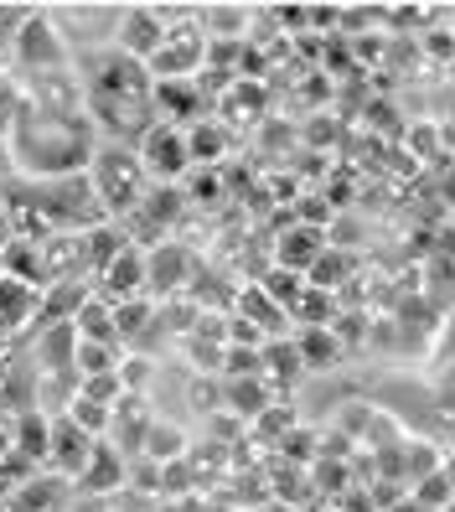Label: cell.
Wrapping results in <instances>:
<instances>
[{
  "mask_svg": "<svg viewBox=\"0 0 455 512\" xmlns=\"http://www.w3.org/2000/svg\"><path fill=\"white\" fill-rule=\"evenodd\" d=\"M181 207H187V197H181V182H176V187H150V192L140 197V207H135V218L150 223V228H171V223L181 218Z\"/></svg>",
  "mask_w": 455,
  "mask_h": 512,
  "instance_id": "obj_17",
  "label": "cell"
},
{
  "mask_svg": "<svg viewBox=\"0 0 455 512\" xmlns=\"http://www.w3.org/2000/svg\"><path fill=\"white\" fill-rule=\"evenodd\" d=\"M264 512H300L295 502H275V507H264Z\"/></svg>",
  "mask_w": 455,
  "mask_h": 512,
  "instance_id": "obj_44",
  "label": "cell"
},
{
  "mask_svg": "<svg viewBox=\"0 0 455 512\" xmlns=\"http://www.w3.org/2000/svg\"><path fill=\"white\" fill-rule=\"evenodd\" d=\"M192 254L181 249V244H171V238H161L156 249H145V295H181L192 285Z\"/></svg>",
  "mask_w": 455,
  "mask_h": 512,
  "instance_id": "obj_5",
  "label": "cell"
},
{
  "mask_svg": "<svg viewBox=\"0 0 455 512\" xmlns=\"http://www.w3.org/2000/svg\"><path fill=\"white\" fill-rule=\"evenodd\" d=\"M78 244H83V269L88 275H104L109 259L125 249V238H119L114 228H88V233H78Z\"/></svg>",
  "mask_w": 455,
  "mask_h": 512,
  "instance_id": "obj_22",
  "label": "cell"
},
{
  "mask_svg": "<svg viewBox=\"0 0 455 512\" xmlns=\"http://www.w3.org/2000/svg\"><path fill=\"white\" fill-rule=\"evenodd\" d=\"M337 6H306V26H316V32H337Z\"/></svg>",
  "mask_w": 455,
  "mask_h": 512,
  "instance_id": "obj_37",
  "label": "cell"
},
{
  "mask_svg": "<svg viewBox=\"0 0 455 512\" xmlns=\"http://www.w3.org/2000/svg\"><path fill=\"white\" fill-rule=\"evenodd\" d=\"M202 57H207V47H202V37L192 32V26H166V42L145 68L156 78H192L202 68Z\"/></svg>",
  "mask_w": 455,
  "mask_h": 512,
  "instance_id": "obj_6",
  "label": "cell"
},
{
  "mask_svg": "<svg viewBox=\"0 0 455 512\" xmlns=\"http://www.w3.org/2000/svg\"><path fill=\"white\" fill-rule=\"evenodd\" d=\"M68 419H73V425H78L83 435H99V430H109V425H114V409H104V404H88V399H78V394H73Z\"/></svg>",
  "mask_w": 455,
  "mask_h": 512,
  "instance_id": "obj_33",
  "label": "cell"
},
{
  "mask_svg": "<svg viewBox=\"0 0 455 512\" xmlns=\"http://www.w3.org/2000/svg\"><path fill=\"white\" fill-rule=\"evenodd\" d=\"M16 244V223H11V213H6V207H0V254H6Z\"/></svg>",
  "mask_w": 455,
  "mask_h": 512,
  "instance_id": "obj_39",
  "label": "cell"
},
{
  "mask_svg": "<svg viewBox=\"0 0 455 512\" xmlns=\"http://www.w3.org/2000/svg\"><path fill=\"white\" fill-rule=\"evenodd\" d=\"M11 450L26 456L32 466H47V450H52V419L42 409H21L11 414Z\"/></svg>",
  "mask_w": 455,
  "mask_h": 512,
  "instance_id": "obj_12",
  "label": "cell"
},
{
  "mask_svg": "<svg viewBox=\"0 0 455 512\" xmlns=\"http://www.w3.org/2000/svg\"><path fill=\"white\" fill-rule=\"evenodd\" d=\"M202 109H207V99H202V88L192 78H156L150 83V114H156L161 125L192 130L202 119Z\"/></svg>",
  "mask_w": 455,
  "mask_h": 512,
  "instance_id": "obj_4",
  "label": "cell"
},
{
  "mask_svg": "<svg viewBox=\"0 0 455 512\" xmlns=\"http://www.w3.org/2000/svg\"><path fill=\"white\" fill-rule=\"evenodd\" d=\"M181 197H187L192 207H218V202H223V171L192 166L187 176H181Z\"/></svg>",
  "mask_w": 455,
  "mask_h": 512,
  "instance_id": "obj_26",
  "label": "cell"
},
{
  "mask_svg": "<svg viewBox=\"0 0 455 512\" xmlns=\"http://www.w3.org/2000/svg\"><path fill=\"white\" fill-rule=\"evenodd\" d=\"M223 109H228V119H259V109H264V88H254V83H228V99H223Z\"/></svg>",
  "mask_w": 455,
  "mask_h": 512,
  "instance_id": "obj_30",
  "label": "cell"
},
{
  "mask_svg": "<svg viewBox=\"0 0 455 512\" xmlns=\"http://www.w3.org/2000/svg\"><path fill=\"white\" fill-rule=\"evenodd\" d=\"M99 285H104V295L114 300H135V295H145V249H135V244H125L114 259H109V269L99 275Z\"/></svg>",
  "mask_w": 455,
  "mask_h": 512,
  "instance_id": "obj_10",
  "label": "cell"
},
{
  "mask_svg": "<svg viewBox=\"0 0 455 512\" xmlns=\"http://www.w3.org/2000/svg\"><path fill=\"white\" fill-rule=\"evenodd\" d=\"M37 290H26V285H16V280H6L0 275V331H16V326H26V316H37Z\"/></svg>",
  "mask_w": 455,
  "mask_h": 512,
  "instance_id": "obj_20",
  "label": "cell"
},
{
  "mask_svg": "<svg viewBox=\"0 0 455 512\" xmlns=\"http://www.w3.org/2000/svg\"><path fill=\"white\" fill-rule=\"evenodd\" d=\"M73 331H78V342H104V347H119L114 337V316L104 300H83L78 316H73Z\"/></svg>",
  "mask_w": 455,
  "mask_h": 512,
  "instance_id": "obj_21",
  "label": "cell"
},
{
  "mask_svg": "<svg viewBox=\"0 0 455 512\" xmlns=\"http://www.w3.org/2000/svg\"><path fill=\"white\" fill-rule=\"evenodd\" d=\"M347 280H352V254H347V249H331V244H326V249L316 254V264L306 269V285H311V290H326V295H337V285H347Z\"/></svg>",
  "mask_w": 455,
  "mask_h": 512,
  "instance_id": "obj_18",
  "label": "cell"
},
{
  "mask_svg": "<svg viewBox=\"0 0 455 512\" xmlns=\"http://www.w3.org/2000/svg\"><path fill=\"white\" fill-rule=\"evenodd\" d=\"M0 512H11V502H6V497H0Z\"/></svg>",
  "mask_w": 455,
  "mask_h": 512,
  "instance_id": "obj_45",
  "label": "cell"
},
{
  "mask_svg": "<svg viewBox=\"0 0 455 512\" xmlns=\"http://www.w3.org/2000/svg\"><path fill=\"white\" fill-rule=\"evenodd\" d=\"M94 435H83L73 419L63 414V419H52V450H47V466L52 471H63V476H78L83 466H88V456H94Z\"/></svg>",
  "mask_w": 455,
  "mask_h": 512,
  "instance_id": "obj_9",
  "label": "cell"
},
{
  "mask_svg": "<svg viewBox=\"0 0 455 512\" xmlns=\"http://www.w3.org/2000/svg\"><path fill=\"white\" fill-rule=\"evenodd\" d=\"M290 316H300V331L306 326H331V316H337V295H326V290H300V300L290 306Z\"/></svg>",
  "mask_w": 455,
  "mask_h": 512,
  "instance_id": "obj_28",
  "label": "cell"
},
{
  "mask_svg": "<svg viewBox=\"0 0 455 512\" xmlns=\"http://www.w3.org/2000/svg\"><path fill=\"white\" fill-rule=\"evenodd\" d=\"M450 47H455V42H450V32H435V37H430V52H440V57H450Z\"/></svg>",
  "mask_w": 455,
  "mask_h": 512,
  "instance_id": "obj_40",
  "label": "cell"
},
{
  "mask_svg": "<svg viewBox=\"0 0 455 512\" xmlns=\"http://www.w3.org/2000/svg\"><path fill=\"white\" fill-rule=\"evenodd\" d=\"M280 440H285V456L300 461V466H311V461L321 456V445H311V440H316L311 430H290V435H280Z\"/></svg>",
  "mask_w": 455,
  "mask_h": 512,
  "instance_id": "obj_35",
  "label": "cell"
},
{
  "mask_svg": "<svg viewBox=\"0 0 455 512\" xmlns=\"http://www.w3.org/2000/svg\"><path fill=\"white\" fill-rule=\"evenodd\" d=\"M125 476H130V471H125V456H119L114 445H94V456H88V466L78 471L83 492H114Z\"/></svg>",
  "mask_w": 455,
  "mask_h": 512,
  "instance_id": "obj_15",
  "label": "cell"
},
{
  "mask_svg": "<svg viewBox=\"0 0 455 512\" xmlns=\"http://www.w3.org/2000/svg\"><path fill=\"white\" fill-rule=\"evenodd\" d=\"M228 409L238 419H259L269 409V394H264V383L259 378H228Z\"/></svg>",
  "mask_w": 455,
  "mask_h": 512,
  "instance_id": "obj_25",
  "label": "cell"
},
{
  "mask_svg": "<svg viewBox=\"0 0 455 512\" xmlns=\"http://www.w3.org/2000/svg\"><path fill=\"white\" fill-rule=\"evenodd\" d=\"M42 368L47 373H73V352H78V331H73V321H57V326H47V337H42Z\"/></svg>",
  "mask_w": 455,
  "mask_h": 512,
  "instance_id": "obj_19",
  "label": "cell"
},
{
  "mask_svg": "<svg viewBox=\"0 0 455 512\" xmlns=\"http://www.w3.org/2000/svg\"><path fill=\"white\" fill-rule=\"evenodd\" d=\"M109 316H114V337L125 342V337H145V326L156 321V306H150L145 295H135V300H119V306H109Z\"/></svg>",
  "mask_w": 455,
  "mask_h": 512,
  "instance_id": "obj_24",
  "label": "cell"
},
{
  "mask_svg": "<svg viewBox=\"0 0 455 512\" xmlns=\"http://www.w3.org/2000/svg\"><path fill=\"white\" fill-rule=\"evenodd\" d=\"M88 187H94L104 213H135L145 197V171L125 145H104L88 156Z\"/></svg>",
  "mask_w": 455,
  "mask_h": 512,
  "instance_id": "obj_1",
  "label": "cell"
},
{
  "mask_svg": "<svg viewBox=\"0 0 455 512\" xmlns=\"http://www.w3.org/2000/svg\"><path fill=\"white\" fill-rule=\"evenodd\" d=\"M223 357L233 378H259V347H228Z\"/></svg>",
  "mask_w": 455,
  "mask_h": 512,
  "instance_id": "obj_36",
  "label": "cell"
},
{
  "mask_svg": "<svg viewBox=\"0 0 455 512\" xmlns=\"http://www.w3.org/2000/svg\"><path fill=\"white\" fill-rule=\"evenodd\" d=\"M16 57L26 68H37V73H52V68H63V42H57V26L47 16H32L26 26H16Z\"/></svg>",
  "mask_w": 455,
  "mask_h": 512,
  "instance_id": "obj_8",
  "label": "cell"
},
{
  "mask_svg": "<svg viewBox=\"0 0 455 512\" xmlns=\"http://www.w3.org/2000/svg\"><path fill=\"white\" fill-rule=\"evenodd\" d=\"M26 481H37V466H32V461L16 456V450H11V456H0V497L11 502V497L26 487Z\"/></svg>",
  "mask_w": 455,
  "mask_h": 512,
  "instance_id": "obj_32",
  "label": "cell"
},
{
  "mask_svg": "<svg viewBox=\"0 0 455 512\" xmlns=\"http://www.w3.org/2000/svg\"><path fill=\"white\" fill-rule=\"evenodd\" d=\"M295 357H300V368H337L342 363L337 326H306L295 337Z\"/></svg>",
  "mask_w": 455,
  "mask_h": 512,
  "instance_id": "obj_13",
  "label": "cell"
},
{
  "mask_svg": "<svg viewBox=\"0 0 455 512\" xmlns=\"http://www.w3.org/2000/svg\"><path fill=\"white\" fill-rule=\"evenodd\" d=\"M135 161H140V171L145 176H156L161 187H176L181 176L192 171V156H187V135L181 130H171V125H150L145 135H140V150H135Z\"/></svg>",
  "mask_w": 455,
  "mask_h": 512,
  "instance_id": "obj_3",
  "label": "cell"
},
{
  "mask_svg": "<svg viewBox=\"0 0 455 512\" xmlns=\"http://www.w3.org/2000/svg\"><path fill=\"white\" fill-rule=\"evenodd\" d=\"M326 228H306V223H290L275 233V264L280 269H295V275H306V269L316 264V254L326 249Z\"/></svg>",
  "mask_w": 455,
  "mask_h": 512,
  "instance_id": "obj_11",
  "label": "cell"
},
{
  "mask_svg": "<svg viewBox=\"0 0 455 512\" xmlns=\"http://www.w3.org/2000/svg\"><path fill=\"white\" fill-rule=\"evenodd\" d=\"M78 399H88V404H104V409H114L119 399H125V383H119V373L78 378Z\"/></svg>",
  "mask_w": 455,
  "mask_h": 512,
  "instance_id": "obj_31",
  "label": "cell"
},
{
  "mask_svg": "<svg viewBox=\"0 0 455 512\" xmlns=\"http://www.w3.org/2000/svg\"><path fill=\"white\" fill-rule=\"evenodd\" d=\"M181 440H187V435H181L176 425H156V419H150V430H145L140 450H145L150 466H166V461H181V456H187V445H181Z\"/></svg>",
  "mask_w": 455,
  "mask_h": 512,
  "instance_id": "obj_23",
  "label": "cell"
},
{
  "mask_svg": "<svg viewBox=\"0 0 455 512\" xmlns=\"http://www.w3.org/2000/svg\"><path fill=\"white\" fill-rule=\"evenodd\" d=\"M275 16L285 21V26H280V32H295V37H300V32H306V6H280Z\"/></svg>",
  "mask_w": 455,
  "mask_h": 512,
  "instance_id": "obj_38",
  "label": "cell"
},
{
  "mask_svg": "<svg viewBox=\"0 0 455 512\" xmlns=\"http://www.w3.org/2000/svg\"><path fill=\"white\" fill-rule=\"evenodd\" d=\"M88 94H94V104H145L150 99V73H145V63H135L125 52L94 57V63H88Z\"/></svg>",
  "mask_w": 455,
  "mask_h": 512,
  "instance_id": "obj_2",
  "label": "cell"
},
{
  "mask_svg": "<svg viewBox=\"0 0 455 512\" xmlns=\"http://www.w3.org/2000/svg\"><path fill=\"white\" fill-rule=\"evenodd\" d=\"M0 456H11V419L0 414Z\"/></svg>",
  "mask_w": 455,
  "mask_h": 512,
  "instance_id": "obj_41",
  "label": "cell"
},
{
  "mask_svg": "<svg viewBox=\"0 0 455 512\" xmlns=\"http://www.w3.org/2000/svg\"><path fill=\"white\" fill-rule=\"evenodd\" d=\"M388 512H424V507H419V502H414V497H399V502H393V507H388Z\"/></svg>",
  "mask_w": 455,
  "mask_h": 512,
  "instance_id": "obj_42",
  "label": "cell"
},
{
  "mask_svg": "<svg viewBox=\"0 0 455 512\" xmlns=\"http://www.w3.org/2000/svg\"><path fill=\"white\" fill-rule=\"evenodd\" d=\"M440 476H445V481H450V492H455V456H450V461H445V466H440Z\"/></svg>",
  "mask_w": 455,
  "mask_h": 512,
  "instance_id": "obj_43",
  "label": "cell"
},
{
  "mask_svg": "<svg viewBox=\"0 0 455 512\" xmlns=\"http://www.w3.org/2000/svg\"><path fill=\"white\" fill-rule=\"evenodd\" d=\"M259 290L275 300V306L290 316V306L300 300V290H306V275H295V269H280V264H269V275L259 280Z\"/></svg>",
  "mask_w": 455,
  "mask_h": 512,
  "instance_id": "obj_27",
  "label": "cell"
},
{
  "mask_svg": "<svg viewBox=\"0 0 455 512\" xmlns=\"http://www.w3.org/2000/svg\"><path fill=\"white\" fill-rule=\"evenodd\" d=\"M114 368H119L114 347H104V342H78V352H73V373H78V378H99V373H114Z\"/></svg>",
  "mask_w": 455,
  "mask_h": 512,
  "instance_id": "obj_29",
  "label": "cell"
},
{
  "mask_svg": "<svg viewBox=\"0 0 455 512\" xmlns=\"http://www.w3.org/2000/svg\"><path fill=\"white\" fill-rule=\"evenodd\" d=\"M187 135V156H192V166H202V171H218V161L228 156V130L223 125H212V119H197L192 130H181Z\"/></svg>",
  "mask_w": 455,
  "mask_h": 512,
  "instance_id": "obj_14",
  "label": "cell"
},
{
  "mask_svg": "<svg viewBox=\"0 0 455 512\" xmlns=\"http://www.w3.org/2000/svg\"><path fill=\"white\" fill-rule=\"evenodd\" d=\"M409 497H414V502H419L424 512H430V507H450V502H455V492H450V481H445L440 471H430V476H419V487H414Z\"/></svg>",
  "mask_w": 455,
  "mask_h": 512,
  "instance_id": "obj_34",
  "label": "cell"
},
{
  "mask_svg": "<svg viewBox=\"0 0 455 512\" xmlns=\"http://www.w3.org/2000/svg\"><path fill=\"white\" fill-rule=\"evenodd\" d=\"M238 321H249L254 331H259V337H269V331H275V337H280V331H285V311L275 306V300H269L259 285L254 290H244V295H238Z\"/></svg>",
  "mask_w": 455,
  "mask_h": 512,
  "instance_id": "obj_16",
  "label": "cell"
},
{
  "mask_svg": "<svg viewBox=\"0 0 455 512\" xmlns=\"http://www.w3.org/2000/svg\"><path fill=\"white\" fill-rule=\"evenodd\" d=\"M166 42V16L150 11V6H135L125 11V21H119V52L135 57V63H150V57L161 52Z\"/></svg>",
  "mask_w": 455,
  "mask_h": 512,
  "instance_id": "obj_7",
  "label": "cell"
}]
</instances>
